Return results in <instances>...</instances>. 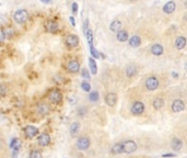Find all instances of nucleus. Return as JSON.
I'll return each mask as SVG.
<instances>
[{"label":"nucleus","instance_id":"f257e3e1","mask_svg":"<svg viewBox=\"0 0 187 158\" xmlns=\"http://www.w3.org/2000/svg\"><path fill=\"white\" fill-rule=\"evenodd\" d=\"M120 146H122L123 153H125V154H131V153H135L138 148L136 142L133 141V139L123 141V142H120Z\"/></svg>","mask_w":187,"mask_h":158},{"label":"nucleus","instance_id":"f03ea898","mask_svg":"<svg viewBox=\"0 0 187 158\" xmlns=\"http://www.w3.org/2000/svg\"><path fill=\"white\" fill-rule=\"evenodd\" d=\"M27 18H29V13L24 9H20L18 11H15L13 14V19H14L15 23L18 24H23L27 20Z\"/></svg>","mask_w":187,"mask_h":158},{"label":"nucleus","instance_id":"7ed1b4c3","mask_svg":"<svg viewBox=\"0 0 187 158\" xmlns=\"http://www.w3.org/2000/svg\"><path fill=\"white\" fill-rule=\"evenodd\" d=\"M90 144H91L90 139L87 137V136H82V137L78 139V141L76 143V146L79 150H87L90 147Z\"/></svg>","mask_w":187,"mask_h":158},{"label":"nucleus","instance_id":"20e7f679","mask_svg":"<svg viewBox=\"0 0 187 158\" xmlns=\"http://www.w3.org/2000/svg\"><path fill=\"white\" fill-rule=\"evenodd\" d=\"M145 88L148 89L149 91H153V90H157L159 87V79L157 77H149L147 78V80L145 82Z\"/></svg>","mask_w":187,"mask_h":158},{"label":"nucleus","instance_id":"39448f33","mask_svg":"<svg viewBox=\"0 0 187 158\" xmlns=\"http://www.w3.org/2000/svg\"><path fill=\"white\" fill-rule=\"evenodd\" d=\"M145 112V104L140 101H136L131 105V113L134 115H141Z\"/></svg>","mask_w":187,"mask_h":158},{"label":"nucleus","instance_id":"423d86ee","mask_svg":"<svg viewBox=\"0 0 187 158\" xmlns=\"http://www.w3.org/2000/svg\"><path fill=\"white\" fill-rule=\"evenodd\" d=\"M49 99L53 103L58 104V103H60V101L62 100V95H61V92L58 91V90H53L49 95Z\"/></svg>","mask_w":187,"mask_h":158},{"label":"nucleus","instance_id":"0eeeda50","mask_svg":"<svg viewBox=\"0 0 187 158\" xmlns=\"http://www.w3.org/2000/svg\"><path fill=\"white\" fill-rule=\"evenodd\" d=\"M185 109V103L180 99H176L172 103V111L173 112H182Z\"/></svg>","mask_w":187,"mask_h":158},{"label":"nucleus","instance_id":"6e6552de","mask_svg":"<svg viewBox=\"0 0 187 158\" xmlns=\"http://www.w3.org/2000/svg\"><path fill=\"white\" fill-rule=\"evenodd\" d=\"M105 102H106L107 105L114 107L115 104H116V102H117V95L114 92L107 93L106 97H105Z\"/></svg>","mask_w":187,"mask_h":158},{"label":"nucleus","instance_id":"1a4fd4ad","mask_svg":"<svg viewBox=\"0 0 187 158\" xmlns=\"http://www.w3.org/2000/svg\"><path fill=\"white\" fill-rule=\"evenodd\" d=\"M66 44L70 47H75L79 44V38L77 35L70 34L66 38Z\"/></svg>","mask_w":187,"mask_h":158},{"label":"nucleus","instance_id":"9d476101","mask_svg":"<svg viewBox=\"0 0 187 158\" xmlns=\"http://www.w3.org/2000/svg\"><path fill=\"white\" fill-rule=\"evenodd\" d=\"M175 9H176V4L173 0H171V1H168V2L164 4L163 11H164V13H166V14H171V13H173V12L175 11Z\"/></svg>","mask_w":187,"mask_h":158},{"label":"nucleus","instance_id":"9b49d317","mask_svg":"<svg viewBox=\"0 0 187 158\" xmlns=\"http://www.w3.org/2000/svg\"><path fill=\"white\" fill-rule=\"evenodd\" d=\"M171 148L173 150H175V152H178L183 148V142H182V139H177V137H174L172 139L171 141Z\"/></svg>","mask_w":187,"mask_h":158},{"label":"nucleus","instance_id":"f8f14e48","mask_svg":"<svg viewBox=\"0 0 187 158\" xmlns=\"http://www.w3.org/2000/svg\"><path fill=\"white\" fill-rule=\"evenodd\" d=\"M38 133V130L35 126H32V125H29V126L25 127V136L27 139H33L35 137Z\"/></svg>","mask_w":187,"mask_h":158},{"label":"nucleus","instance_id":"ddd939ff","mask_svg":"<svg viewBox=\"0 0 187 158\" xmlns=\"http://www.w3.org/2000/svg\"><path fill=\"white\" fill-rule=\"evenodd\" d=\"M49 143H50V136L47 133H43V134L39 135L38 144L41 146H47V145H49Z\"/></svg>","mask_w":187,"mask_h":158},{"label":"nucleus","instance_id":"4468645a","mask_svg":"<svg viewBox=\"0 0 187 158\" xmlns=\"http://www.w3.org/2000/svg\"><path fill=\"white\" fill-rule=\"evenodd\" d=\"M79 69H80V64L77 62V61H70V62H68V70L69 71H71V73L76 74L79 71Z\"/></svg>","mask_w":187,"mask_h":158},{"label":"nucleus","instance_id":"2eb2a0df","mask_svg":"<svg viewBox=\"0 0 187 158\" xmlns=\"http://www.w3.org/2000/svg\"><path fill=\"white\" fill-rule=\"evenodd\" d=\"M150 51L154 56H161L163 54V46L161 44H153Z\"/></svg>","mask_w":187,"mask_h":158},{"label":"nucleus","instance_id":"dca6fc26","mask_svg":"<svg viewBox=\"0 0 187 158\" xmlns=\"http://www.w3.org/2000/svg\"><path fill=\"white\" fill-rule=\"evenodd\" d=\"M122 29H123V24L119 20H114L111 23V25H110V30H111L112 32H116V33H117V32L122 31Z\"/></svg>","mask_w":187,"mask_h":158},{"label":"nucleus","instance_id":"f3484780","mask_svg":"<svg viewBox=\"0 0 187 158\" xmlns=\"http://www.w3.org/2000/svg\"><path fill=\"white\" fill-rule=\"evenodd\" d=\"M137 71H138V69H137V67H136V65H134V64L128 65L126 68V76L128 78H133L136 76Z\"/></svg>","mask_w":187,"mask_h":158},{"label":"nucleus","instance_id":"a211bd4d","mask_svg":"<svg viewBox=\"0 0 187 158\" xmlns=\"http://www.w3.org/2000/svg\"><path fill=\"white\" fill-rule=\"evenodd\" d=\"M140 44H141V39H140V36H138V35H133L129 39V45L131 47H134V48L139 47Z\"/></svg>","mask_w":187,"mask_h":158},{"label":"nucleus","instance_id":"6ab92c4d","mask_svg":"<svg viewBox=\"0 0 187 158\" xmlns=\"http://www.w3.org/2000/svg\"><path fill=\"white\" fill-rule=\"evenodd\" d=\"M79 131H80V123L79 122H73L70 125V134H71V136L76 137L77 135L79 134Z\"/></svg>","mask_w":187,"mask_h":158},{"label":"nucleus","instance_id":"aec40b11","mask_svg":"<svg viewBox=\"0 0 187 158\" xmlns=\"http://www.w3.org/2000/svg\"><path fill=\"white\" fill-rule=\"evenodd\" d=\"M37 112L38 114H41V115H46L49 112V107L46 103H39L37 105Z\"/></svg>","mask_w":187,"mask_h":158},{"label":"nucleus","instance_id":"412c9836","mask_svg":"<svg viewBox=\"0 0 187 158\" xmlns=\"http://www.w3.org/2000/svg\"><path fill=\"white\" fill-rule=\"evenodd\" d=\"M186 46V39L184 36H178L175 41V47L177 50H183Z\"/></svg>","mask_w":187,"mask_h":158},{"label":"nucleus","instance_id":"4be33fe9","mask_svg":"<svg viewBox=\"0 0 187 158\" xmlns=\"http://www.w3.org/2000/svg\"><path fill=\"white\" fill-rule=\"evenodd\" d=\"M116 38L118 40L119 42H126L127 40L129 39V35H128V32L125 31V30H122V31L117 32V35Z\"/></svg>","mask_w":187,"mask_h":158},{"label":"nucleus","instance_id":"5701e85b","mask_svg":"<svg viewBox=\"0 0 187 158\" xmlns=\"http://www.w3.org/2000/svg\"><path fill=\"white\" fill-rule=\"evenodd\" d=\"M152 105L155 110H160V109L164 105V100H163L162 98H155L152 102Z\"/></svg>","mask_w":187,"mask_h":158},{"label":"nucleus","instance_id":"b1692460","mask_svg":"<svg viewBox=\"0 0 187 158\" xmlns=\"http://www.w3.org/2000/svg\"><path fill=\"white\" fill-rule=\"evenodd\" d=\"M89 66H90V70L93 75H96L97 73V66H96V62L92 57L89 58Z\"/></svg>","mask_w":187,"mask_h":158},{"label":"nucleus","instance_id":"393cba45","mask_svg":"<svg viewBox=\"0 0 187 158\" xmlns=\"http://www.w3.org/2000/svg\"><path fill=\"white\" fill-rule=\"evenodd\" d=\"M85 36H87V40H88L89 46L93 45V33H92V31L90 29L87 30V32H85Z\"/></svg>","mask_w":187,"mask_h":158},{"label":"nucleus","instance_id":"a878e982","mask_svg":"<svg viewBox=\"0 0 187 158\" xmlns=\"http://www.w3.org/2000/svg\"><path fill=\"white\" fill-rule=\"evenodd\" d=\"M47 29H48V31L52 32V33H56V32L58 31V24L55 23V22H50V23H48Z\"/></svg>","mask_w":187,"mask_h":158},{"label":"nucleus","instance_id":"bb28decb","mask_svg":"<svg viewBox=\"0 0 187 158\" xmlns=\"http://www.w3.org/2000/svg\"><path fill=\"white\" fill-rule=\"evenodd\" d=\"M29 158H43L42 156V153L39 152V150H32L29 155Z\"/></svg>","mask_w":187,"mask_h":158},{"label":"nucleus","instance_id":"cd10ccee","mask_svg":"<svg viewBox=\"0 0 187 158\" xmlns=\"http://www.w3.org/2000/svg\"><path fill=\"white\" fill-rule=\"evenodd\" d=\"M89 99H90V101H92V102L97 101L99 100V92H97V91H92V92L89 95Z\"/></svg>","mask_w":187,"mask_h":158},{"label":"nucleus","instance_id":"c85d7f7f","mask_svg":"<svg viewBox=\"0 0 187 158\" xmlns=\"http://www.w3.org/2000/svg\"><path fill=\"white\" fill-rule=\"evenodd\" d=\"M20 147H21V143H19V144L12 149V157L13 158H18V156H19V152H20Z\"/></svg>","mask_w":187,"mask_h":158},{"label":"nucleus","instance_id":"c756f323","mask_svg":"<svg viewBox=\"0 0 187 158\" xmlns=\"http://www.w3.org/2000/svg\"><path fill=\"white\" fill-rule=\"evenodd\" d=\"M81 88H82V90L83 91H90L91 90V86H90V84H89L88 81H82L81 82Z\"/></svg>","mask_w":187,"mask_h":158},{"label":"nucleus","instance_id":"7c9ffc66","mask_svg":"<svg viewBox=\"0 0 187 158\" xmlns=\"http://www.w3.org/2000/svg\"><path fill=\"white\" fill-rule=\"evenodd\" d=\"M90 51H91V54H92V56H93V57H95V58L100 57V53L95 50V48H94V46H93V45H91V46H90Z\"/></svg>","mask_w":187,"mask_h":158},{"label":"nucleus","instance_id":"2f4dec72","mask_svg":"<svg viewBox=\"0 0 187 158\" xmlns=\"http://www.w3.org/2000/svg\"><path fill=\"white\" fill-rule=\"evenodd\" d=\"M19 143H20V141L18 139H12L11 142H10V144H9V147H10L11 149H13V148H14V147L16 146Z\"/></svg>","mask_w":187,"mask_h":158},{"label":"nucleus","instance_id":"473e14b6","mask_svg":"<svg viewBox=\"0 0 187 158\" xmlns=\"http://www.w3.org/2000/svg\"><path fill=\"white\" fill-rule=\"evenodd\" d=\"M6 93H7V88L2 84V85L0 86V95H1V97H6Z\"/></svg>","mask_w":187,"mask_h":158},{"label":"nucleus","instance_id":"72a5a7b5","mask_svg":"<svg viewBox=\"0 0 187 158\" xmlns=\"http://www.w3.org/2000/svg\"><path fill=\"white\" fill-rule=\"evenodd\" d=\"M82 77L85 78V79H90V73L88 71V69H87V68L82 69Z\"/></svg>","mask_w":187,"mask_h":158},{"label":"nucleus","instance_id":"f704fd0d","mask_svg":"<svg viewBox=\"0 0 187 158\" xmlns=\"http://www.w3.org/2000/svg\"><path fill=\"white\" fill-rule=\"evenodd\" d=\"M4 38H6V33H4V29H1V32H0V41H1V42H4Z\"/></svg>","mask_w":187,"mask_h":158},{"label":"nucleus","instance_id":"c9c22d12","mask_svg":"<svg viewBox=\"0 0 187 158\" xmlns=\"http://www.w3.org/2000/svg\"><path fill=\"white\" fill-rule=\"evenodd\" d=\"M77 9H78V4L75 2V4H72V12L73 13H76L77 12Z\"/></svg>","mask_w":187,"mask_h":158},{"label":"nucleus","instance_id":"e433bc0d","mask_svg":"<svg viewBox=\"0 0 187 158\" xmlns=\"http://www.w3.org/2000/svg\"><path fill=\"white\" fill-rule=\"evenodd\" d=\"M69 20H70V22H71V24H72V27H75V25H76V23H75V19H73V17H70V18H69Z\"/></svg>","mask_w":187,"mask_h":158},{"label":"nucleus","instance_id":"4c0bfd02","mask_svg":"<svg viewBox=\"0 0 187 158\" xmlns=\"http://www.w3.org/2000/svg\"><path fill=\"white\" fill-rule=\"evenodd\" d=\"M162 156H163V157H174L175 155L174 154H163Z\"/></svg>","mask_w":187,"mask_h":158},{"label":"nucleus","instance_id":"58836bf2","mask_svg":"<svg viewBox=\"0 0 187 158\" xmlns=\"http://www.w3.org/2000/svg\"><path fill=\"white\" fill-rule=\"evenodd\" d=\"M43 4H50L52 2V0H41Z\"/></svg>","mask_w":187,"mask_h":158},{"label":"nucleus","instance_id":"ea45409f","mask_svg":"<svg viewBox=\"0 0 187 158\" xmlns=\"http://www.w3.org/2000/svg\"><path fill=\"white\" fill-rule=\"evenodd\" d=\"M172 76H173V77H177L178 75H177V74H175V73H173V74H172Z\"/></svg>","mask_w":187,"mask_h":158},{"label":"nucleus","instance_id":"a19ab883","mask_svg":"<svg viewBox=\"0 0 187 158\" xmlns=\"http://www.w3.org/2000/svg\"><path fill=\"white\" fill-rule=\"evenodd\" d=\"M184 19H185V20H186V21H187V13H186V14H185V16H184Z\"/></svg>","mask_w":187,"mask_h":158},{"label":"nucleus","instance_id":"79ce46f5","mask_svg":"<svg viewBox=\"0 0 187 158\" xmlns=\"http://www.w3.org/2000/svg\"><path fill=\"white\" fill-rule=\"evenodd\" d=\"M131 1H136V0H131Z\"/></svg>","mask_w":187,"mask_h":158}]
</instances>
